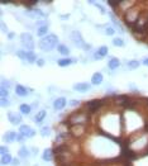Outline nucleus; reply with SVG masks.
<instances>
[{"label": "nucleus", "mask_w": 148, "mask_h": 166, "mask_svg": "<svg viewBox=\"0 0 148 166\" xmlns=\"http://www.w3.org/2000/svg\"><path fill=\"white\" fill-rule=\"evenodd\" d=\"M54 47H58V37L56 34H48L39 41V48L42 51H52Z\"/></svg>", "instance_id": "f257e3e1"}, {"label": "nucleus", "mask_w": 148, "mask_h": 166, "mask_svg": "<svg viewBox=\"0 0 148 166\" xmlns=\"http://www.w3.org/2000/svg\"><path fill=\"white\" fill-rule=\"evenodd\" d=\"M20 43L24 48H26V51L33 52L34 42H33V37L30 33H22L20 34Z\"/></svg>", "instance_id": "f03ea898"}, {"label": "nucleus", "mask_w": 148, "mask_h": 166, "mask_svg": "<svg viewBox=\"0 0 148 166\" xmlns=\"http://www.w3.org/2000/svg\"><path fill=\"white\" fill-rule=\"evenodd\" d=\"M71 37H72L73 43H75L76 46H79V47H84V48H90V46L85 45V41L82 39V36H81V33H80L79 30H73L72 34H71Z\"/></svg>", "instance_id": "7ed1b4c3"}, {"label": "nucleus", "mask_w": 148, "mask_h": 166, "mask_svg": "<svg viewBox=\"0 0 148 166\" xmlns=\"http://www.w3.org/2000/svg\"><path fill=\"white\" fill-rule=\"evenodd\" d=\"M19 132H20V134H23L24 137H28V138L34 137V134H35V131L32 127H29L27 124H22L20 128H19Z\"/></svg>", "instance_id": "20e7f679"}, {"label": "nucleus", "mask_w": 148, "mask_h": 166, "mask_svg": "<svg viewBox=\"0 0 148 166\" xmlns=\"http://www.w3.org/2000/svg\"><path fill=\"white\" fill-rule=\"evenodd\" d=\"M8 119L10 121V123L13 126H18L22 123V115L18 114V113H14V112H9L8 113Z\"/></svg>", "instance_id": "39448f33"}, {"label": "nucleus", "mask_w": 148, "mask_h": 166, "mask_svg": "<svg viewBox=\"0 0 148 166\" xmlns=\"http://www.w3.org/2000/svg\"><path fill=\"white\" fill-rule=\"evenodd\" d=\"M90 88H91V85L88 83H77V84L73 85V90L80 91V93H85V91L90 90Z\"/></svg>", "instance_id": "423d86ee"}, {"label": "nucleus", "mask_w": 148, "mask_h": 166, "mask_svg": "<svg viewBox=\"0 0 148 166\" xmlns=\"http://www.w3.org/2000/svg\"><path fill=\"white\" fill-rule=\"evenodd\" d=\"M106 55H108V47H106V46H101V47L94 53V58H95V60H101L103 57H105Z\"/></svg>", "instance_id": "0eeeda50"}, {"label": "nucleus", "mask_w": 148, "mask_h": 166, "mask_svg": "<svg viewBox=\"0 0 148 166\" xmlns=\"http://www.w3.org/2000/svg\"><path fill=\"white\" fill-rule=\"evenodd\" d=\"M66 99L65 98H57L56 100H54L53 103V108L56 109V110H61V109H63L66 107Z\"/></svg>", "instance_id": "6e6552de"}, {"label": "nucleus", "mask_w": 148, "mask_h": 166, "mask_svg": "<svg viewBox=\"0 0 148 166\" xmlns=\"http://www.w3.org/2000/svg\"><path fill=\"white\" fill-rule=\"evenodd\" d=\"M15 94L18 96H27L29 94V90L26 88V86H23V85H17L15 86Z\"/></svg>", "instance_id": "1a4fd4ad"}, {"label": "nucleus", "mask_w": 148, "mask_h": 166, "mask_svg": "<svg viewBox=\"0 0 148 166\" xmlns=\"http://www.w3.org/2000/svg\"><path fill=\"white\" fill-rule=\"evenodd\" d=\"M108 66H109V69L110 70H115V69H118V67L120 66V61L119 58H116V57H112L109 61H108Z\"/></svg>", "instance_id": "9d476101"}, {"label": "nucleus", "mask_w": 148, "mask_h": 166, "mask_svg": "<svg viewBox=\"0 0 148 166\" xmlns=\"http://www.w3.org/2000/svg\"><path fill=\"white\" fill-rule=\"evenodd\" d=\"M103 83V74L101 72H95L91 77V84L92 85H100Z\"/></svg>", "instance_id": "9b49d317"}, {"label": "nucleus", "mask_w": 148, "mask_h": 166, "mask_svg": "<svg viewBox=\"0 0 148 166\" xmlns=\"http://www.w3.org/2000/svg\"><path fill=\"white\" fill-rule=\"evenodd\" d=\"M17 136H18V134H17L15 132L10 131V132H8V133L4 134V141H5V142H8V143L14 142V141H17Z\"/></svg>", "instance_id": "f8f14e48"}, {"label": "nucleus", "mask_w": 148, "mask_h": 166, "mask_svg": "<svg viewBox=\"0 0 148 166\" xmlns=\"http://www.w3.org/2000/svg\"><path fill=\"white\" fill-rule=\"evenodd\" d=\"M101 105V102L100 100H91L88 103V108L90 112H95V110H97L99 108H100Z\"/></svg>", "instance_id": "ddd939ff"}, {"label": "nucleus", "mask_w": 148, "mask_h": 166, "mask_svg": "<svg viewBox=\"0 0 148 166\" xmlns=\"http://www.w3.org/2000/svg\"><path fill=\"white\" fill-rule=\"evenodd\" d=\"M75 61H76L75 58H61V60L57 61V64H58V66H61V67H66V66L73 64Z\"/></svg>", "instance_id": "4468645a"}, {"label": "nucleus", "mask_w": 148, "mask_h": 166, "mask_svg": "<svg viewBox=\"0 0 148 166\" xmlns=\"http://www.w3.org/2000/svg\"><path fill=\"white\" fill-rule=\"evenodd\" d=\"M42 157H43V160H45V161H47V162H48V161H52V158H53V151L49 150V149L45 150V151H43Z\"/></svg>", "instance_id": "2eb2a0df"}, {"label": "nucleus", "mask_w": 148, "mask_h": 166, "mask_svg": "<svg viewBox=\"0 0 148 166\" xmlns=\"http://www.w3.org/2000/svg\"><path fill=\"white\" fill-rule=\"evenodd\" d=\"M45 117H46V110H39L34 117V122L38 124V123H41L43 119H45Z\"/></svg>", "instance_id": "dca6fc26"}, {"label": "nucleus", "mask_w": 148, "mask_h": 166, "mask_svg": "<svg viewBox=\"0 0 148 166\" xmlns=\"http://www.w3.org/2000/svg\"><path fill=\"white\" fill-rule=\"evenodd\" d=\"M29 64H34L37 62V56H35V53L34 52H28L27 51V58H26Z\"/></svg>", "instance_id": "f3484780"}, {"label": "nucleus", "mask_w": 148, "mask_h": 166, "mask_svg": "<svg viewBox=\"0 0 148 166\" xmlns=\"http://www.w3.org/2000/svg\"><path fill=\"white\" fill-rule=\"evenodd\" d=\"M11 162H13V157H11L10 153L2 156V164H3V165H9V164H11Z\"/></svg>", "instance_id": "a211bd4d"}, {"label": "nucleus", "mask_w": 148, "mask_h": 166, "mask_svg": "<svg viewBox=\"0 0 148 166\" xmlns=\"http://www.w3.org/2000/svg\"><path fill=\"white\" fill-rule=\"evenodd\" d=\"M47 32H48V27L47 26H41V27H38V29H37V34H38L39 37H43V36L46 37Z\"/></svg>", "instance_id": "6ab92c4d"}, {"label": "nucleus", "mask_w": 148, "mask_h": 166, "mask_svg": "<svg viewBox=\"0 0 148 166\" xmlns=\"http://www.w3.org/2000/svg\"><path fill=\"white\" fill-rule=\"evenodd\" d=\"M57 51L61 53V55H69L70 53V50H69V47L67 46H65V45H58V47H57Z\"/></svg>", "instance_id": "aec40b11"}, {"label": "nucleus", "mask_w": 148, "mask_h": 166, "mask_svg": "<svg viewBox=\"0 0 148 166\" xmlns=\"http://www.w3.org/2000/svg\"><path fill=\"white\" fill-rule=\"evenodd\" d=\"M18 156L22 157V158H27L29 156V151L28 149H26V147H22V149L18 151Z\"/></svg>", "instance_id": "412c9836"}, {"label": "nucleus", "mask_w": 148, "mask_h": 166, "mask_svg": "<svg viewBox=\"0 0 148 166\" xmlns=\"http://www.w3.org/2000/svg\"><path fill=\"white\" fill-rule=\"evenodd\" d=\"M30 105H28V104H22V105L19 107V110L22 114H29L30 113Z\"/></svg>", "instance_id": "4be33fe9"}, {"label": "nucleus", "mask_w": 148, "mask_h": 166, "mask_svg": "<svg viewBox=\"0 0 148 166\" xmlns=\"http://www.w3.org/2000/svg\"><path fill=\"white\" fill-rule=\"evenodd\" d=\"M128 67L131 70H135V69H138L139 67V61H137V60H131L128 62Z\"/></svg>", "instance_id": "5701e85b"}, {"label": "nucleus", "mask_w": 148, "mask_h": 166, "mask_svg": "<svg viewBox=\"0 0 148 166\" xmlns=\"http://www.w3.org/2000/svg\"><path fill=\"white\" fill-rule=\"evenodd\" d=\"M113 45L116 46V47H123V46H124V41H123L122 38H114L113 39Z\"/></svg>", "instance_id": "b1692460"}, {"label": "nucleus", "mask_w": 148, "mask_h": 166, "mask_svg": "<svg viewBox=\"0 0 148 166\" xmlns=\"http://www.w3.org/2000/svg\"><path fill=\"white\" fill-rule=\"evenodd\" d=\"M49 133H51V130H49V127L47 126V127H43L42 130H41V134L43 137H47V136H49Z\"/></svg>", "instance_id": "393cba45"}, {"label": "nucleus", "mask_w": 148, "mask_h": 166, "mask_svg": "<svg viewBox=\"0 0 148 166\" xmlns=\"http://www.w3.org/2000/svg\"><path fill=\"white\" fill-rule=\"evenodd\" d=\"M17 56L19 58H22V60H26L27 58V51H23V50L17 51Z\"/></svg>", "instance_id": "a878e982"}, {"label": "nucleus", "mask_w": 148, "mask_h": 166, "mask_svg": "<svg viewBox=\"0 0 148 166\" xmlns=\"http://www.w3.org/2000/svg\"><path fill=\"white\" fill-rule=\"evenodd\" d=\"M0 94H2V98H8L9 95V89L2 86V90H0Z\"/></svg>", "instance_id": "bb28decb"}, {"label": "nucleus", "mask_w": 148, "mask_h": 166, "mask_svg": "<svg viewBox=\"0 0 148 166\" xmlns=\"http://www.w3.org/2000/svg\"><path fill=\"white\" fill-rule=\"evenodd\" d=\"M0 153H2V156L8 155V153H9V149H8L7 146H2V147H0Z\"/></svg>", "instance_id": "cd10ccee"}, {"label": "nucleus", "mask_w": 148, "mask_h": 166, "mask_svg": "<svg viewBox=\"0 0 148 166\" xmlns=\"http://www.w3.org/2000/svg\"><path fill=\"white\" fill-rule=\"evenodd\" d=\"M2 105H3V107L10 105V102L8 100V98H2Z\"/></svg>", "instance_id": "c85d7f7f"}, {"label": "nucleus", "mask_w": 148, "mask_h": 166, "mask_svg": "<svg viewBox=\"0 0 148 166\" xmlns=\"http://www.w3.org/2000/svg\"><path fill=\"white\" fill-rule=\"evenodd\" d=\"M114 32H115V30H114L112 27H109V28H106V29H105V34H108V36H113V34H114Z\"/></svg>", "instance_id": "c756f323"}, {"label": "nucleus", "mask_w": 148, "mask_h": 166, "mask_svg": "<svg viewBox=\"0 0 148 166\" xmlns=\"http://www.w3.org/2000/svg\"><path fill=\"white\" fill-rule=\"evenodd\" d=\"M17 141H18V142H24V136H23V134H18V136H17Z\"/></svg>", "instance_id": "7c9ffc66"}, {"label": "nucleus", "mask_w": 148, "mask_h": 166, "mask_svg": "<svg viewBox=\"0 0 148 166\" xmlns=\"http://www.w3.org/2000/svg\"><path fill=\"white\" fill-rule=\"evenodd\" d=\"M37 65H38V66H43V65H45V60H42V58L37 60Z\"/></svg>", "instance_id": "2f4dec72"}, {"label": "nucleus", "mask_w": 148, "mask_h": 166, "mask_svg": "<svg viewBox=\"0 0 148 166\" xmlns=\"http://www.w3.org/2000/svg\"><path fill=\"white\" fill-rule=\"evenodd\" d=\"M108 4H109V5H112V7H116V5H119L118 2H108Z\"/></svg>", "instance_id": "473e14b6"}, {"label": "nucleus", "mask_w": 148, "mask_h": 166, "mask_svg": "<svg viewBox=\"0 0 148 166\" xmlns=\"http://www.w3.org/2000/svg\"><path fill=\"white\" fill-rule=\"evenodd\" d=\"M2 28H3V32H7V30H8L7 27H5V24H4L3 22H2Z\"/></svg>", "instance_id": "72a5a7b5"}, {"label": "nucleus", "mask_w": 148, "mask_h": 166, "mask_svg": "<svg viewBox=\"0 0 148 166\" xmlns=\"http://www.w3.org/2000/svg\"><path fill=\"white\" fill-rule=\"evenodd\" d=\"M70 104H71V105H77V104H79V100H72Z\"/></svg>", "instance_id": "f704fd0d"}, {"label": "nucleus", "mask_w": 148, "mask_h": 166, "mask_svg": "<svg viewBox=\"0 0 148 166\" xmlns=\"http://www.w3.org/2000/svg\"><path fill=\"white\" fill-rule=\"evenodd\" d=\"M11 165H13V166H17V165H19V162H18V160H13V162H11Z\"/></svg>", "instance_id": "c9c22d12"}, {"label": "nucleus", "mask_w": 148, "mask_h": 166, "mask_svg": "<svg viewBox=\"0 0 148 166\" xmlns=\"http://www.w3.org/2000/svg\"><path fill=\"white\" fill-rule=\"evenodd\" d=\"M143 64H144V65H146V66H148V57H147V58H144V60H143Z\"/></svg>", "instance_id": "e433bc0d"}]
</instances>
